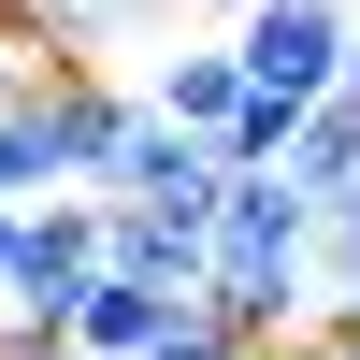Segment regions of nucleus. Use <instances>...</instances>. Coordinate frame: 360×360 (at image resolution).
<instances>
[{
  "label": "nucleus",
  "instance_id": "nucleus-1",
  "mask_svg": "<svg viewBox=\"0 0 360 360\" xmlns=\"http://www.w3.org/2000/svg\"><path fill=\"white\" fill-rule=\"evenodd\" d=\"M217 274H332V202H317L288 159H231V202H217Z\"/></svg>",
  "mask_w": 360,
  "mask_h": 360
},
{
  "label": "nucleus",
  "instance_id": "nucleus-2",
  "mask_svg": "<svg viewBox=\"0 0 360 360\" xmlns=\"http://www.w3.org/2000/svg\"><path fill=\"white\" fill-rule=\"evenodd\" d=\"M86 274H101V188H44L15 231V274H0V332H72Z\"/></svg>",
  "mask_w": 360,
  "mask_h": 360
},
{
  "label": "nucleus",
  "instance_id": "nucleus-3",
  "mask_svg": "<svg viewBox=\"0 0 360 360\" xmlns=\"http://www.w3.org/2000/svg\"><path fill=\"white\" fill-rule=\"evenodd\" d=\"M231 44H245L259 101H332L346 58H360V0H245V15H231Z\"/></svg>",
  "mask_w": 360,
  "mask_h": 360
},
{
  "label": "nucleus",
  "instance_id": "nucleus-4",
  "mask_svg": "<svg viewBox=\"0 0 360 360\" xmlns=\"http://www.w3.org/2000/svg\"><path fill=\"white\" fill-rule=\"evenodd\" d=\"M101 259L115 274H159V288H202L217 274V217H173V202H115L101 188Z\"/></svg>",
  "mask_w": 360,
  "mask_h": 360
},
{
  "label": "nucleus",
  "instance_id": "nucleus-5",
  "mask_svg": "<svg viewBox=\"0 0 360 360\" xmlns=\"http://www.w3.org/2000/svg\"><path fill=\"white\" fill-rule=\"evenodd\" d=\"M144 101L231 144V130H245V101H259V72H245V44H173V58H144Z\"/></svg>",
  "mask_w": 360,
  "mask_h": 360
},
{
  "label": "nucleus",
  "instance_id": "nucleus-6",
  "mask_svg": "<svg viewBox=\"0 0 360 360\" xmlns=\"http://www.w3.org/2000/svg\"><path fill=\"white\" fill-rule=\"evenodd\" d=\"M173 317H202V288H159V274H86V303H72V346H101V360H144L173 332Z\"/></svg>",
  "mask_w": 360,
  "mask_h": 360
},
{
  "label": "nucleus",
  "instance_id": "nucleus-7",
  "mask_svg": "<svg viewBox=\"0 0 360 360\" xmlns=\"http://www.w3.org/2000/svg\"><path fill=\"white\" fill-rule=\"evenodd\" d=\"M58 58H72V29H58V15H29V0H0V115H15L29 86L58 72Z\"/></svg>",
  "mask_w": 360,
  "mask_h": 360
},
{
  "label": "nucleus",
  "instance_id": "nucleus-8",
  "mask_svg": "<svg viewBox=\"0 0 360 360\" xmlns=\"http://www.w3.org/2000/svg\"><path fill=\"white\" fill-rule=\"evenodd\" d=\"M144 360H259V346H245V332H231V317H173V332H159V346H144Z\"/></svg>",
  "mask_w": 360,
  "mask_h": 360
},
{
  "label": "nucleus",
  "instance_id": "nucleus-9",
  "mask_svg": "<svg viewBox=\"0 0 360 360\" xmlns=\"http://www.w3.org/2000/svg\"><path fill=\"white\" fill-rule=\"evenodd\" d=\"M0 360H101V346H72V332H0Z\"/></svg>",
  "mask_w": 360,
  "mask_h": 360
},
{
  "label": "nucleus",
  "instance_id": "nucleus-10",
  "mask_svg": "<svg viewBox=\"0 0 360 360\" xmlns=\"http://www.w3.org/2000/svg\"><path fill=\"white\" fill-rule=\"evenodd\" d=\"M360 259V188H332V274Z\"/></svg>",
  "mask_w": 360,
  "mask_h": 360
},
{
  "label": "nucleus",
  "instance_id": "nucleus-11",
  "mask_svg": "<svg viewBox=\"0 0 360 360\" xmlns=\"http://www.w3.org/2000/svg\"><path fill=\"white\" fill-rule=\"evenodd\" d=\"M29 15H58V29H72V44H86V15H101V0H29Z\"/></svg>",
  "mask_w": 360,
  "mask_h": 360
},
{
  "label": "nucleus",
  "instance_id": "nucleus-12",
  "mask_svg": "<svg viewBox=\"0 0 360 360\" xmlns=\"http://www.w3.org/2000/svg\"><path fill=\"white\" fill-rule=\"evenodd\" d=\"M332 317H346V332H360V259H346V274H332Z\"/></svg>",
  "mask_w": 360,
  "mask_h": 360
},
{
  "label": "nucleus",
  "instance_id": "nucleus-13",
  "mask_svg": "<svg viewBox=\"0 0 360 360\" xmlns=\"http://www.w3.org/2000/svg\"><path fill=\"white\" fill-rule=\"evenodd\" d=\"M15 231H29V202H0V274H15Z\"/></svg>",
  "mask_w": 360,
  "mask_h": 360
},
{
  "label": "nucleus",
  "instance_id": "nucleus-14",
  "mask_svg": "<svg viewBox=\"0 0 360 360\" xmlns=\"http://www.w3.org/2000/svg\"><path fill=\"white\" fill-rule=\"evenodd\" d=\"M259 360H317V346H259Z\"/></svg>",
  "mask_w": 360,
  "mask_h": 360
},
{
  "label": "nucleus",
  "instance_id": "nucleus-15",
  "mask_svg": "<svg viewBox=\"0 0 360 360\" xmlns=\"http://www.w3.org/2000/svg\"><path fill=\"white\" fill-rule=\"evenodd\" d=\"M217 15H245V0H217Z\"/></svg>",
  "mask_w": 360,
  "mask_h": 360
}]
</instances>
